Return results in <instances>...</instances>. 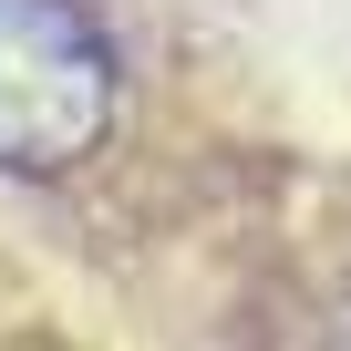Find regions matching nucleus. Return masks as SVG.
<instances>
[{
	"mask_svg": "<svg viewBox=\"0 0 351 351\" xmlns=\"http://www.w3.org/2000/svg\"><path fill=\"white\" fill-rule=\"evenodd\" d=\"M114 124V52L73 0H0V165L52 176Z\"/></svg>",
	"mask_w": 351,
	"mask_h": 351,
	"instance_id": "nucleus-1",
	"label": "nucleus"
}]
</instances>
